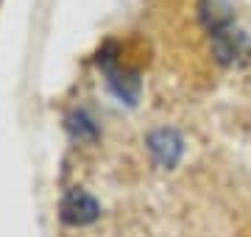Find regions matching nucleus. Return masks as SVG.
I'll list each match as a JSON object with an SVG mask.
<instances>
[{
    "label": "nucleus",
    "instance_id": "1",
    "mask_svg": "<svg viewBox=\"0 0 251 237\" xmlns=\"http://www.w3.org/2000/svg\"><path fill=\"white\" fill-rule=\"evenodd\" d=\"M59 218L67 226H90L100 218V204L87 190H70L59 204Z\"/></svg>",
    "mask_w": 251,
    "mask_h": 237
},
{
    "label": "nucleus",
    "instance_id": "2",
    "mask_svg": "<svg viewBox=\"0 0 251 237\" xmlns=\"http://www.w3.org/2000/svg\"><path fill=\"white\" fill-rule=\"evenodd\" d=\"M145 142H148V151L156 159V165L165 167V170H173L179 165V159L184 156V137L176 128H156V131L148 134Z\"/></svg>",
    "mask_w": 251,
    "mask_h": 237
},
{
    "label": "nucleus",
    "instance_id": "3",
    "mask_svg": "<svg viewBox=\"0 0 251 237\" xmlns=\"http://www.w3.org/2000/svg\"><path fill=\"white\" fill-rule=\"evenodd\" d=\"M109 73V90L115 92V98H120V103H128V106H134L137 98H140V78L134 73H120V70H106Z\"/></svg>",
    "mask_w": 251,
    "mask_h": 237
},
{
    "label": "nucleus",
    "instance_id": "4",
    "mask_svg": "<svg viewBox=\"0 0 251 237\" xmlns=\"http://www.w3.org/2000/svg\"><path fill=\"white\" fill-rule=\"evenodd\" d=\"M237 42H240V34H237V31L232 34L229 23L221 25V28H215V31H212V50H215L218 62H221V64L234 62V56H237V50H240Z\"/></svg>",
    "mask_w": 251,
    "mask_h": 237
},
{
    "label": "nucleus",
    "instance_id": "5",
    "mask_svg": "<svg viewBox=\"0 0 251 237\" xmlns=\"http://www.w3.org/2000/svg\"><path fill=\"white\" fill-rule=\"evenodd\" d=\"M67 131H70L73 140H78V142H95L98 140V126H95V120L90 118V112H73L67 115Z\"/></svg>",
    "mask_w": 251,
    "mask_h": 237
}]
</instances>
